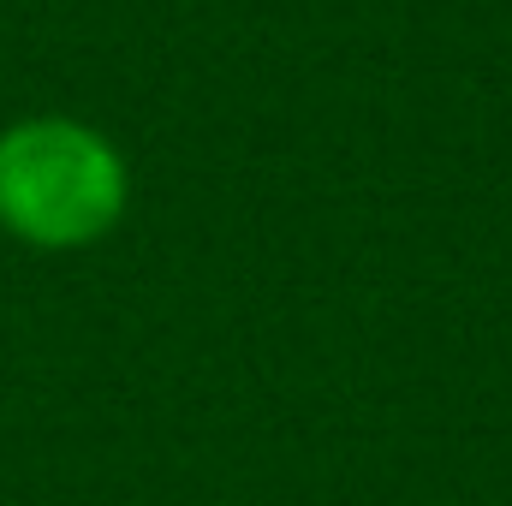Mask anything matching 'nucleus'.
Returning <instances> with one entry per match:
<instances>
[{"label": "nucleus", "mask_w": 512, "mask_h": 506, "mask_svg": "<svg viewBox=\"0 0 512 506\" xmlns=\"http://www.w3.org/2000/svg\"><path fill=\"white\" fill-rule=\"evenodd\" d=\"M126 203L120 155L90 126L24 120L0 131V221L30 245H84Z\"/></svg>", "instance_id": "obj_1"}]
</instances>
